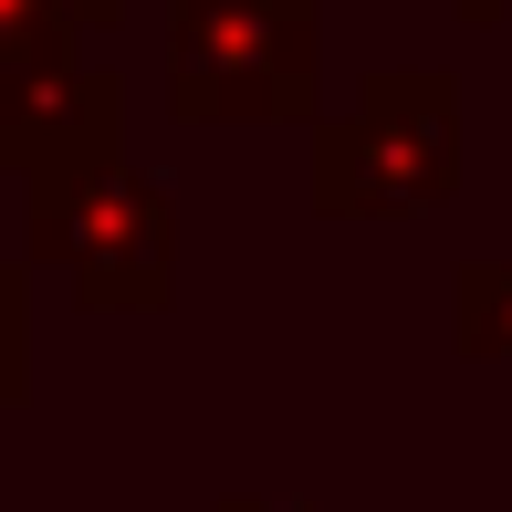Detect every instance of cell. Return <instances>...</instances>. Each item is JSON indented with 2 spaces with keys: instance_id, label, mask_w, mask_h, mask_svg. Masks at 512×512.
<instances>
[{
  "instance_id": "3957f363",
  "label": "cell",
  "mask_w": 512,
  "mask_h": 512,
  "mask_svg": "<svg viewBox=\"0 0 512 512\" xmlns=\"http://www.w3.org/2000/svg\"><path fill=\"white\" fill-rule=\"evenodd\" d=\"M471 11H502V0H471Z\"/></svg>"
},
{
  "instance_id": "6da1fadb",
  "label": "cell",
  "mask_w": 512,
  "mask_h": 512,
  "mask_svg": "<svg viewBox=\"0 0 512 512\" xmlns=\"http://www.w3.org/2000/svg\"><path fill=\"white\" fill-rule=\"evenodd\" d=\"M450 178V84L398 74L366 95V115L324 147V199L335 209H429Z\"/></svg>"
},
{
  "instance_id": "7a4b0ae2",
  "label": "cell",
  "mask_w": 512,
  "mask_h": 512,
  "mask_svg": "<svg viewBox=\"0 0 512 512\" xmlns=\"http://www.w3.org/2000/svg\"><path fill=\"white\" fill-rule=\"evenodd\" d=\"M460 345H481V356H512V272H481V283L460 293Z\"/></svg>"
}]
</instances>
